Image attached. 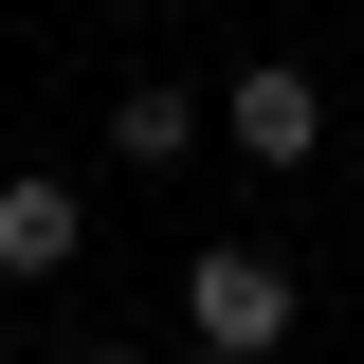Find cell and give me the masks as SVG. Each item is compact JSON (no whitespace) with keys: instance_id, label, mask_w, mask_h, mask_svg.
Listing matches in <instances>:
<instances>
[{"instance_id":"obj_1","label":"cell","mask_w":364,"mask_h":364,"mask_svg":"<svg viewBox=\"0 0 364 364\" xmlns=\"http://www.w3.org/2000/svg\"><path fill=\"white\" fill-rule=\"evenodd\" d=\"M291 328H310V273L291 255H255V237H200L182 255V346L200 364H273Z\"/></svg>"},{"instance_id":"obj_2","label":"cell","mask_w":364,"mask_h":364,"mask_svg":"<svg viewBox=\"0 0 364 364\" xmlns=\"http://www.w3.org/2000/svg\"><path fill=\"white\" fill-rule=\"evenodd\" d=\"M219 146H237L255 182H291V164H328V91L291 73V55H255V73L219 91Z\"/></svg>"},{"instance_id":"obj_3","label":"cell","mask_w":364,"mask_h":364,"mask_svg":"<svg viewBox=\"0 0 364 364\" xmlns=\"http://www.w3.org/2000/svg\"><path fill=\"white\" fill-rule=\"evenodd\" d=\"M73 255H91V200L55 164H18L0 182V291H37V273H73Z\"/></svg>"},{"instance_id":"obj_4","label":"cell","mask_w":364,"mask_h":364,"mask_svg":"<svg viewBox=\"0 0 364 364\" xmlns=\"http://www.w3.org/2000/svg\"><path fill=\"white\" fill-rule=\"evenodd\" d=\"M182 146H219V109H200V91H164V73L109 91V164H182Z\"/></svg>"},{"instance_id":"obj_5","label":"cell","mask_w":364,"mask_h":364,"mask_svg":"<svg viewBox=\"0 0 364 364\" xmlns=\"http://www.w3.org/2000/svg\"><path fill=\"white\" fill-rule=\"evenodd\" d=\"M73 364H164V346H73Z\"/></svg>"},{"instance_id":"obj_6","label":"cell","mask_w":364,"mask_h":364,"mask_svg":"<svg viewBox=\"0 0 364 364\" xmlns=\"http://www.w3.org/2000/svg\"><path fill=\"white\" fill-rule=\"evenodd\" d=\"M0 364H18V328H0Z\"/></svg>"}]
</instances>
